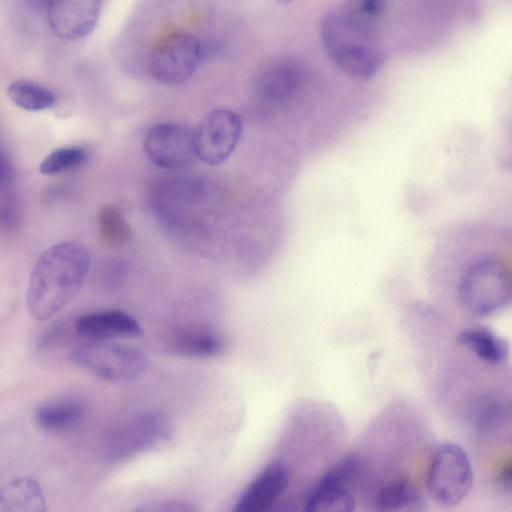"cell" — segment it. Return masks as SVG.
<instances>
[{"instance_id":"cell-1","label":"cell","mask_w":512,"mask_h":512,"mask_svg":"<svg viewBox=\"0 0 512 512\" xmlns=\"http://www.w3.org/2000/svg\"><path fill=\"white\" fill-rule=\"evenodd\" d=\"M89 267V253L77 241L60 242L43 251L29 279L30 314L41 321L55 316L77 295Z\"/></svg>"},{"instance_id":"cell-2","label":"cell","mask_w":512,"mask_h":512,"mask_svg":"<svg viewBox=\"0 0 512 512\" xmlns=\"http://www.w3.org/2000/svg\"><path fill=\"white\" fill-rule=\"evenodd\" d=\"M320 35L327 57L344 75L365 80L379 71L383 57L369 20L345 6L323 17Z\"/></svg>"},{"instance_id":"cell-3","label":"cell","mask_w":512,"mask_h":512,"mask_svg":"<svg viewBox=\"0 0 512 512\" xmlns=\"http://www.w3.org/2000/svg\"><path fill=\"white\" fill-rule=\"evenodd\" d=\"M458 298L464 309L476 317L503 311L511 302V284L501 261L484 256L470 263L458 283Z\"/></svg>"},{"instance_id":"cell-4","label":"cell","mask_w":512,"mask_h":512,"mask_svg":"<svg viewBox=\"0 0 512 512\" xmlns=\"http://www.w3.org/2000/svg\"><path fill=\"white\" fill-rule=\"evenodd\" d=\"M72 358L85 371L109 382L137 379L147 366L141 350L109 339L82 342L74 348Z\"/></svg>"},{"instance_id":"cell-5","label":"cell","mask_w":512,"mask_h":512,"mask_svg":"<svg viewBox=\"0 0 512 512\" xmlns=\"http://www.w3.org/2000/svg\"><path fill=\"white\" fill-rule=\"evenodd\" d=\"M472 484L473 470L466 451L453 442L439 444L427 470L429 496L441 506L452 507L469 494Z\"/></svg>"},{"instance_id":"cell-6","label":"cell","mask_w":512,"mask_h":512,"mask_svg":"<svg viewBox=\"0 0 512 512\" xmlns=\"http://www.w3.org/2000/svg\"><path fill=\"white\" fill-rule=\"evenodd\" d=\"M171 426L158 412L136 415L114 427L104 442V453L111 462H123L170 439Z\"/></svg>"},{"instance_id":"cell-7","label":"cell","mask_w":512,"mask_h":512,"mask_svg":"<svg viewBox=\"0 0 512 512\" xmlns=\"http://www.w3.org/2000/svg\"><path fill=\"white\" fill-rule=\"evenodd\" d=\"M202 48L196 37L174 33L161 40L149 58L153 78L165 86L185 83L194 74L201 60Z\"/></svg>"},{"instance_id":"cell-8","label":"cell","mask_w":512,"mask_h":512,"mask_svg":"<svg viewBox=\"0 0 512 512\" xmlns=\"http://www.w3.org/2000/svg\"><path fill=\"white\" fill-rule=\"evenodd\" d=\"M242 133V121L229 109L209 112L194 130L196 157L217 165L224 162L236 148Z\"/></svg>"},{"instance_id":"cell-9","label":"cell","mask_w":512,"mask_h":512,"mask_svg":"<svg viewBox=\"0 0 512 512\" xmlns=\"http://www.w3.org/2000/svg\"><path fill=\"white\" fill-rule=\"evenodd\" d=\"M144 150L147 157L161 168L184 169L196 157L194 131L175 123L156 124L145 134Z\"/></svg>"},{"instance_id":"cell-10","label":"cell","mask_w":512,"mask_h":512,"mask_svg":"<svg viewBox=\"0 0 512 512\" xmlns=\"http://www.w3.org/2000/svg\"><path fill=\"white\" fill-rule=\"evenodd\" d=\"M45 12L51 31L64 40H79L96 27L101 0H46Z\"/></svg>"},{"instance_id":"cell-11","label":"cell","mask_w":512,"mask_h":512,"mask_svg":"<svg viewBox=\"0 0 512 512\" xmlns=\"http://www.w3.org/2000/svg\"><path fill=\"white\" fill-rule=\"evenodd\" d=\"M289 481V468L282 462L271 463L249 484L234 510L261 512L268 509L285 492Z\"/></svg>"},{"instance_id":"cell-12","label":"cell","mask_w":512,"mask_h":512,"mask_svg":"<svg viewBox=\"0 0 512 512\" xmlns=\"http://www.w3.org/2000/svg\"><path fill=\"white\" fill-rule=\"evenodd\" d=\"M305 77L306 72L301 63L291 59L280 60L261 72L257 89L265 100L285 104L298 95Z\"/></svg>"},{"instance_id":"cell-13","label":"cell","mask_w":512,"mask_h":512,"mask_svg":"<svg viewBox=\"0 0 512 512\" xmlns=\"http://www.w3.org/2000/svg\"><path fill=\"white\" fill-rule=\"evenodd\" d=\"M349 486L350 482L342 472L335 468H329L307 495L304 510L309 512H350L355 510V499Z\"/></svg>"},{"instance_id":"cell-14","label":"cell","mask_w":512,"mask_h":512,"mask_svg":"<svg viewBox=\"0 0 512 512\" xmlns=\"http://www.w3.org/2000/svg\"><path fill=\"white\" fill-rule=\"evenodd\" d=\"M79 335L87 339L139 337L142 329L129 314L119 310L98 311L79 317L75 323Z\"/></svg>"},{"instance_id":"cell-15","label":"cell","mask_w":512,"mask_h":512,"mask_svg":"<svg viewBox=\"0 0 512 512\" xmlns=\"http://www.w3.org/2000/svg\"><path fill=\"white\" fill-rule=\"evenodd\" d=\"M457 340L460 345L490 365H501L510 355L509 342L487 328L464 329L458 334Z\"/></svg>"},{"instance_id":"cell-16","label":"cell","mask_w":512,"mask_h":512,"mask_svg":"<svg viewBox=\"0 0 512 512\" xmlns=\"http://www.w3.org/2000/svg\"><path fill=\"white\" fill-rule=\"evenodd\" d=\"M85 413L83 404L64 397L41 404L35 413L36 423L49 432H66L76 427Z\"/></svg>"},{"instance_id":"cell-17","label":"cell","mask_w":512,"mask_h":512,"mask_svg":"<svg viewBox=\"0 0 512 512\" xmlns=\"http://www.w3.org/2000/svg\"><path fill=\"white\" fill-rule=\"evenodd\" d=\"M46 500L40 485L22 477L6 484L0 490V512H43Z\"/></svg>"},{"instance_id":"cell-18","label":"cell","mask_w":512,"mask_h":512,"mask_svg":"<svg viewBox=\"0 0 512 512\" xmlns=\"http://www.w3.org/2000/svg\"><path fill=\"white\" fill-rule=\"evenodd\" d=\"M374 505L379 511H422L426 500L409 480L395 479L380 489Z\"/></svg>"},{"instance_id":"cell-19","label":"cell","mask_w":512,"mask_h":512,"mask_svg":"<svg viewBox=\"0 0 512 512\" xmlns=\"http://www.w3.org/2000/svg\"><path fill=\"white\" fill-rule=\"evenodd\" d=\"M173 350L191 357H212L225 349L224 339L214 331L193 328L178 333L173 342Z\"/></svg>"},{"instance_id":"cell-20","label":"cell","mask_w":512,"mask_h":512,"mask_svg":"<svg viewBox=\"0 0 512 512\" xmlns=\"http://www.w3.org/2000/svg\"><path fill=\"white\" fill-rule=\"evenodd\" d=\"M7 95L14 105L31 112L50 109L57 103V96L50 88L30 80L12 82Z\"/></svg>"},{"instance_id":"cell-21","label":"cell","mask_w":512,"mask_h":512,"mask_svg":"<svg viewBox=\"0 0 512 512\" xmlns=\"http://www.w3.org/2000/svg\"><path fill=\"white\" fill-rule=\"evenodd\" d=\"M505 406L494 394L479 396L471 407L470 419L474 428L488 433L500 426L504 420Z\"/></svg>"},{"instance_id":"cell-22","label":"cell","mask_w":512,"mask_h":512,"mask_svg":"<svg viewBox=\"0 0 512 512\" xmlns=\"http://www.w3.org/2000/svg\"><path fill=\"white\" fill-rule=\"evenodd\" d=\"M87 151L79 146L58 148L49 153L40 163L39 171L43 175L53 176L77 168L86 162Z\"/></svg>"},{"instance_id":"cell-23","label":"cell","mask_w":512,"mask_h":512,"mask_svg":"<svg viewBox=\"0 0 512 512\" xmlns=\"http://www.w3.org/2000/svg\"><path fill=\"white\" fill-rule=\"evenodd\" d=\"M98 223L101 237L107 246L117 248L126 242L129 227L117 207H103L98 214Z\"/></svg>"},{"instance_id":"cell-24","label":"cell","mask_w":512,"mask_h":512,"mask_svg":"<svg viewBox=\"0 0 512 512\" xmlns=\"http://www.w3.org/2000/svg\"><path fill=\"white\" fill-rule=\"evenodd\" d=\"M11 184L0 186V226L8 228L17 220V201Z\"/></svg>"},{"instance_id":"cell-25","label":"cell","mask_w":512,"mask_h":512,"mask_svg":"<svg viewBox=\"0 0 512 512\" xmlns=\"http://www.w3.org/2000/svg\"><path fill=\"white\" fill-rule=\"evenodd\" d=\"M386 0H348L346 7L356 15L371 21L380 16Z\"/></svg>"},{"instance_id":"cell-26","label":"cell","mask_w":512,"mask_h":512,"mask_svg":"<svg viewBox=\"0 0 512 512\" xmlns=\"http://www.w3.org/2000/svg\"><path fill=\"white\" fill-rule=\"evenodd\" d=\"M141 511L145 512H192L195 511V508L183 502H162L150 504L149 506H145L141 509Z\"/></svg>"},{"instance_id":"cell-27","label":"cell","mask_w":512,"mask_h":512,"mask_svg":"<svg viewBox=\"0 0 512 512\" xmlns=\"http://www.w3.org/2000/svg\"><path fill=\"white\" fill-rule=\"evenodd\" d=\"M13 169L5 154L0 150V186L11 184Z\"/></svg>"},{"instance_id":"cell-28","label":"cell","mask_w":512,"mask_h":512,"mask_svg":"<svg viewBox=\"0 0 512 512\" xmlns=\"http://www.w3.org/2000/svg\"><path fill=\"white\" fill-rule=\"evenodd\" d=\"M511 473V463L508 462L502 467L497 478V482L500 487L508 492L511 490Z\"/></svg>"},{"instance_id":"cell-29","label":"cell","mask_w":512,"mask_h":512,"mask_svg":"<svg viewBox=\"0 0 512 512\" xmlns=\"http://www.w3.org/2000/svg\"><path fill=\"white\" fill-rule=\"evenodd\" d=\"M276 1H277L278 3H280V4L285 5V4L290 3V2H291V1H293V0H276Z\"/></svg>"}]
</instances>
